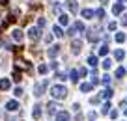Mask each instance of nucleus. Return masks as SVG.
<instances>
[{"mask_svg":"<svg viewBox=\"0 0 127 121\" xmlns=\"http://www.w3.org/2000/svg\"><path fill=\"white\" fill-rule=\"evenodd\" d=\"M110 102H105V104H103V108H101V112H103V114H108V112H110Z\"/></svg>","mask_w":127,"mask_h":121,"instance_id":"28","label":"nucleus"},{"mask_svg":"<svg viewBox=\"0 0 127 121\" xmlns=\"http://www.w3.org/2000/svg\"><path fill=\"white\" fill-rule=\"evenodd\" d=\"M15 67H17V69L21 67V69H26V71H30V63H28V62H24V60H21V58L15 62Z\"/></svg>","mask_w":127,"mask_h":121,"instance_id":"7","label":"nucleus"},{"mask_svg":"<svg viewBox=\"0 0 127 121\" xmlns=\"http://www.w3.org/2000/svg\"><path fill=\"white\" fill-rule=\"evenodd\" d=\"M52 11H54V13H60V4H52Z\"/></svg>","mask_w":127,"mask_h":121,"instance_id":"38","label":"nucleus"},{"mask_svg":"<svg viewBox=\"0 0 127 121\" xmlns=\"http://www.w3.org/2000/svg\"><path fill=\"white\" fill-rule=\"evenodd\" d=\"M56 110H58V104H56V102H49V104H47V112H49V116H54V114H58Z\"/></svg>","mask_w":127,"mask_h":121,"instance_id":"10","label":"nucleus"},{"mask_svg":"<svg viewBox=\"0 0 127 121\" xmlns=\"http://www.w3.org/2000/svg\"><path fill=\"white\" fill-rule=\"evenodd\" d=\"M65 6L69 8V11H71V13H77V11H79V6H77L75 0H67V4H65Z\"/></svg>","mask_w":127,"mask_h":121,"instance_id":"11","label":"nucleus"},{"mask_svg":"<svg viewBox=\"0 0 127 121\" xmlns=\"http://www.w3.org/2000/svg\"><path fill=\"white\" fill-rule=\"evenodd\" d=\"M69 78H71V82H79V71H71Z\"/></svg>","mask_w":127,"mask_h":121,"instance_id":"23","label":"nucleus"},{"mask_svg":"<svg viewBox=\"0 0 127 121\" xmlns=\"http://www.w3.org/2000/svg\"><path fill=\"white\" fill-rule=\"evenodd\" d=\"M8 6V0H0V8H6Z\"/></svg>","mask_w":127,"mask_h":121,"instance_id":"44","label":"nucleus"},{"mask_svg":"<svg viewBox=\"0 0 127 121\" xmlns=\"http://www.w3.org/2000/svg\"><path fill=\"white\" fill-rule=\"evenodd\" d=\"M28 37H30L32 41H37V39L41 37V30H39V26H30V28H28Z\"/></svg>","mask_w":127,"mask_h":121,"instance_id":"2","label":"nucleus"},{"mask_svg":"<svg viewBox=\"0 0 127 121\" xmlns=\"http://www.w3.org/2000/svg\"><path fill=\"white\" fill-rule=\"evenodd\" d=\"M6 110H8V112H17V110H19V102L17 101H8L6 102Z\"/></svg>","mask_w":127,"mask_h":121,"instance_id":"5","label":"nucleus"},{"mask_svg":"<svg viewBox=\"0 0 127 121\" xmlns=\"http://www.w3.org/2000/svg\"><path fill=\"white\" fill-rule=\"evenodd\" d=\"M60 24H62V26H67V24H69V17L67 15H64V13H60Z\"/></svg>","mask_w":127,"mask_h":121,"instance_id":"18","label":"nucleus"},{"mask_svg":"<svg viewBox=\"0 0 127 121\" xmlns=\"http://www.w3.org/2000/svg\"><path fill=\"white\" fill-rule=\"evenodd\" d=\"M110 117H112V119H116V117H118V112H116V110H112V112H110Z\"/></svg>","mask_w":127,"mask_h":121,"instance_id":"43","label":"nucleus"},{"mask_svg":"<svg viewBox=\"0 0 127 121\" xmlns=\"http://www.w3.org/2000/svg\"><path fill=\"white\" fill-rule=\"evenodd\" d=\"M108 30H116V23H108Z\"/></svg>","mask_w":127,"mask_h":121,"instance_id":"41","label":"nucleus"},{"mask_svg":"<svg viewBox=\"0 0 127 121\" xmlns=\"http://www.w3.org/2000/svg\"><path fill=\"white\" fill-rule=\"evenodd\" d=\"M8 121H21V119H15V117H9Z\"/></svg>","mask_w":127,"mask_h":121,"instance_id":"46","label":"nucleus"},{"mask_svg":"<svg viewBox=\"0 0 127 121\" xmlns=\"http://www.w3.org/2000/svg\"><path fill=\"white\" fill-rule=\"evenodd\" d=\"M51 41H52V34H47L45 35V43H51Z\"/></svg>","mask_w":127,"mask_h":121,"instance_id":"39","label":"nucleus"},{"mask_svg":"<svg viewBox=\"0 0 127 121\" xmlns=\"http://www.w3.org/2000/svg\"><path fill=\"white\" fill-rule=\"evenodd\" d=\"M118 2L120 4H127V0H118Z\"/></svg>","mask_w":127,"mask_h":121,"instance_id":"47","label":"nucleus"},{"mask_svg":"<svg viewBox=\"0 0 127 121\" xmlns=\"http://www.w3.org/2000/svg\"><path fill=\"white\" fill-rule=\"evenodd\" d=\"M11 35H13V39H15V41H19V43H21V41L24 39V34H23V30H19V28H17V30H13V32H11Z\"/></svg>","mask_w":127,"mask_h":121,"instance_id":"8","label":"nucleus"},{"mask_svg":"<svg viewBox=\"0 0 127 121\" xmlns=\"http://www.w3.org/2000/svg\"><path fill=\"white\" fill-rule=\"evenodd\" d=\"M95 15L99 17V19H105V9H103V8H99L97 11H95Z\"/></svg>","mask_w":127,"mask_h":121,"instance_id":"34","label":"nucleus"},{"mask_svg":"<svg viewBox=\"0 0 127 121\" xmlns=\"http://www.w3.org/2000/svg\"><path fill=\"white\" fill-rule=\"evenodd\" d=\"M67 34H69V35H75V34H77V28H75V26H71V28L67 30Z\"/></svg>","mask_w":127,"mask_h":121,"instance_id":"37","label":"nucleus"},{"mask_svg":"<svg viewBox=\"0 0 127 121\" xmlns=\"http://www.w3.org/2000/svg\"><path fill=\"white\" fill-rule=\"evenodd\" d=\"M9 88H11V82H9L8 78H2V80H0V90L6 91V90H9Z\"/></svg>","mask_w":127,"mask_h":121,"instance_id":"14","label":"nucleus"},{"mask_svg":"<svg viewBox=\"0 0 127 121\" xmlns=\"http://www.w3.org/2000/svg\"><path fill=\"white\" fill-rule=\"evenodd\" d=\"M13 93H15V97H21V95H23V88H15Z\"/></svg>","mask_w":127,"mask_h":121,"instance_id":"36","label":"nucleus"},{"mask_svg":"<svg viewBox=\"0 0 127 121\" xmlns=\"http://www.w3.org/2000/svg\"><path fill=\"white\" fill-rule=\"evenodd\" d=\"M92 82H84V84H80V91H82V93H88V91L92 90Z\"/></svg>","mask_w":127,"mask_h":121,"instance_id":"16","label":"nucleus"},{"mask_svg":"<svg viewBox=\"0 0 127 121\" xmlns=\"http://www.w3.org/2000/svg\"><path fill=\"white\" fill-rule=\"evenodd\" d=\"M107 54H108V47H107V45H103V47L99 48V56H107Z\"/></svg>","mask_w":127,"mask_h":121,"instance_id":"30","label":"nucleus"},{"mask_svg":"<svg viewBox=\"0 0 127 121\" xmlns=\"http://www.w3.org/2000/svg\"><path fill=\"white\" fill-rule=\"evenodd\" d=\"M75 28H77V30H79V32H84V28H86V26H84V23H80V21H77V23H75Z\"/></svg>","mask_w":127,"mask_h":121,"instance_id":"31","label":"nucleus"},{"mask_svg":"<svg viewBox=\"0 0 127 121\" xmlns=\"http://www.w3.org/2000/svg\"><path fill=\"white\" fill-rule=\"evenodd\" d=\"M79 74H80V76H84V74H86V69H84V67H80V69H79Z\"/></svg>","mask_w":127,"mask_h":121,"instance_id":"42","label":"nucleus"},{"mask_svg":"<svg viewBox=\"0 0 127 121\" xmlns=\"http://www.w3.org/2000/svg\"><path fill=\"white\" fill-rule=\"evenodd\" d=\"M52 32H54L56 37H64V30H62L60 26H54V28H52Z\"/></svg>","mask_w":127,"mask_h":121,"instance_id":"21","label":"nucleus"},{"mask_svg":"<svg viewBox=\"0 0 127 121\" xmlns=\"http://www.w3.org/2000/svg\"><path fill=\"white\" fill-rule=\"evenodd\" d=\"M112 93H114V91H112L110 88H107V90L101 93V97H103V99H110V97H112Z\"/></svg>","mask_w":127,"mask_h":121,"instance_id":"20","label":"nucleus"},{"mask_svg":"<svg viewBox=\"0 0 127 121\" xmlns=\"http://www.w3.org/2000/svg\"><path fill=\"white\" fill-rule=\"evenodd\" d=\"M125 116H127V108H125Z\"/></svg>","mask_w":127,"mask_h":121,"instance_id":"48","label":"nucleus"},{"mask_svg":"<svg viewBox=\"0 0 127 121\" xmlns=\"http://www.w3.org/2000/svg\"><path fill=\"white\" fill-rule=\"evenodd\" d=\"M97 84H99V78L95 73H92V86H97Z\"/></svg>","mask_w":127,"mask_h":121,"instance_id":"33","label":"nucleus"},{"mask_svg":"<svg viewBox=\"0 0 127 121\" xmlns=\"http://www.w3.org/2000/svg\"><path fill=\"white\" fill-rule=\"evenodd\" d=\"M88 39H90L92 43H95V41H97V39H99V34H97V30H94V28H92V30H88Z\"/></svg>","mask_w":127,"mask_h":121,"instance_id":"6","label":"nucleus"},{"mask_svg":"<svg viewBox=\"0 0 127 121\" xmlns=\"http://www.w3.org/2000/svg\"><path fill=\"white\" fill-rule=\"evenodd\" d=\"M45 24H47V21H45L43 17H39V19H37V26H39V28H43Z\"/></svg>","mask_w":127,"mask_h":121,"instance_id":"35","label":"nucleus"},{"mask_svg":"<svg viewBox=\"0 0 127 121\" xmlns=\"http://www.w3.org/2000/svg\"><path fill=\"white\" fill-rule=\"evenodd\" d=\"M110 67H112V62L108 58H105L103 60V69H110Z\"/></svg>","mask_w":127,"mask_h":121,"instance_id":"29","label":"nucleus"},{"mask_svg":"<svg viewBox=\"0 0 127 121\" xmlns=\"http://www.w3.org/2000/svg\"><path fill=\"white\" fill-rule=\"evenodd\" d=\"M123 74H125V69H123V67H118V69H116V76H118V78H122Z\"/></svg>","mask_w":127,"mask_h":121,"instance_id":"32","label":"nucleus"},{"mask_svg":"<svg viewBox=\"0 0 127 121\" xmlns=\"http://www.w3.org/2000/svg\"><path fill=\"white\" fill-rule=\"evenodd\" d=\"M51 95L54 99H58V101H60V99H65V97H67V88L62 86V84H56V86L51 88Z\"/></svg>","mask_w":127,"mask_h":121,"instance_id":"1","label":"nucleus"},{"mask_svg":"<svg viewBox=\"0 0 127 121\" xmlns=\"http://www.w3.org/2000/svg\"><path fill=\"white\" fill-rule=\"evenodd\" d=\"M116 41H118V43H123V41H125V34L118 32V34H116Z\"/></svg>","mask_w":127,"mask_h":121,"instance_id":"27","label":"nucleus"},{"mask_svg":"<svg viewBox=\"0 0 127 121\" xmlns=\"http://www.w3.org/2000/svg\"><path fill=\"white\" fill-rule=\"evenodd\" d=\"M32 116H34V119H39V117H41V104H36V106H34V110H32Z\"/></svg>","mask_w":127,"mask_h":121,"instance_id":"13","label":"nucleus"},{"mask_svg":"<svg viewBox=\"0 0 127 121\" xmlns=\"http://www.w3.org/2000/svg\"><path fill=\"white\" fill-rule=\"evenodd\" d=\"M80 48H82V41H79V39H73V41H71V52H73V54H79Z\"/></svg>","mask_w":127,"mask_h":121,"instance_id":"4","label":"nucleus"},{"mask_svg":"<svg viewBox=\"0 0 127 121\" xmlns=\"http://www.w3.org/2000/svg\"><path fill=\"white\" fill-rule=\"evenodd\" d=\"M122 11H123V4H114L112 6V13H114V15H120Z\"/></svg>","mask_w":127,"mask_h":121,"instance_id":"17","label":"nucleus"},{"mask_svg":"<svg viewBox=\"0 0 127 121\" xmlns=\"http://www.w3.org/2000/svg\"><path fill=\"white\" fill-rule=\"evenodd\" d=\"M95 116H97L95 112H90V114H88V119H90V121H94V119H95Z\"/></svg>","mask_w":127,"mask_h":121,"instance_id":"40","label":"nucleus"},{"mask_svg":"<svg viewBox=\"0 0 127 121\" xmlns=\"http://www.w3.org/2000/svg\"><path fill=\"white\" fill-rule=\"evenodd\" d=\"M37 71H39V74H45L49 71V65H45V63H41L39 67H37Z\"/></svg>","mask_w":127,"mask_h":121,"instance_id":"25","label":"nucleus"},{"mask_svg":"<svg viewBox=\"0 0 127 121\" xmlns=\"http://www.w3.org/2000/svg\"><path fill=\"white\" fill-rule=\"evenodd\" d=\"M123 56H125V52H123V50H116L114 52V58L118 60V62H120V60H123Z\"/></svg>","mask_w":127,"mask_h":121,"instance_id":"26","label":"nucleus"},{"mask_svg":"<svg viewBox=\"0 0 127 121\" xmlns=\"http://www.w3.org/2000/svg\"><path fill=\"white\" fill-rule=\"evenodd\" d=\"M21 78H23V74H21V71L15 67V71H13V80H15V82H21Z\"/></svg>","mask_w":127,"mask_h":121,"instance_id":"19","label":"nucleus"},{"mask_svg":"<svg viewBox=\"0 0 127 121\" xmlns=\"http://www.w3.org/2000/svg\"><path fill=\"white\" fill-rule=\"evenodd\" d=\"M88 63H90L92 67H95V65H97V63H99V60H97V56H90V58H88Z\"/></svg>","mask_w":127,"mask_h":121,"instance_id":"22","label":"nucleus"},{"mask_svg":"<svg viewBox=\"0 0 127 121\" xmlns=\"http://www.w3.org/2000/svg\"><path fill=\"white\" fill-rule=\"evenodd\" d=\"M45 90H47V80L37 82L36 86H34V95H36V97H41V95L45 93Z\"/></svg>","mask_w":127,"mask_h":121,"instance_id":"3","label":"nucleus"},{"mask_svg":"<svg viewBox=\"0 0 127 121\" xmlns=\"http://www.w3.org/2000/svg\"><path fill=\"white\" fill-rule=\"evenodd\" d=\"M101 82H103L105 86H108V84L112 82V78H110V74H103V78H101Z\"/></svg>","mask_w":127,"mask_h":121,"instance_id":"24","label":"nucleus"},{"mask_svg":"<svg viewBox=\"0 0 127 121\" xmlns=\"http://www.w3.org/2000/svg\"><path fill=\"white\" fill-rule=\"evenodd\" d=\"M122 23H123V26H127V15H123V21H122Z\"/></svg>","mask_w":127,"mask_h":121,"instance_id":"45","label":"nucleus"},{"mask_svg":"<svg viewBox=\"0 0 127 121\" xmlns=\"http://www.w3.org/2000/svg\"><path fill=\"white\" fill-rule=\"evenodd\" d=\"M58 52H60V47H58V45H52V47L49 48V58H56Z\"/></svg>","mask_w":127,"mask_h":121,"instance_id":"12","label":"nucleus"},{"mask_svg":"<svg viewBox=\"0 0 127 121\" xmlns=\"http://www.w3.org/2000/svg\"><path fill=\"white\" fill-rule=\"evenodd\" d=\"M69 119H71L69 112H58L56 114V121H69Z\"/></svg>","mask_w":127,"mask_h":121,"instance_id":"9","label":"nucleus"},{"mask_svg":"<svg viewBox=\"0 0 127 121\" xmlns=\"http://www.w3.org/2000/svg\"><path fill=\"white\" fill-rule=\"evenodd\" d=\"M94 15H95V11H94V9H90V8L82 9V17H84V19H94Z\"/></svg>","mask_w":127,"mask_h":121,"instance_id":"15","label":"nucleus"}]
</instances>
